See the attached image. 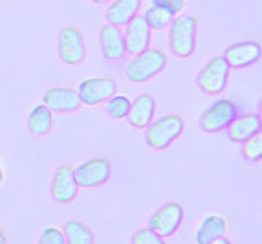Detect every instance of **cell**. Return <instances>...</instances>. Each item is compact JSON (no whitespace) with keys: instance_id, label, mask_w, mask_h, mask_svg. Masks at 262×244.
I'll return each mask as SVG.
<instances>
[{"instance_id":"cell-10","label":"cell","mask_w":262,"mask_h":244,"mask_svg":"<svg viewBox=\"0 0 262 244\" xmlns=\"http://www.w3.org/2000/svg\"><path fill=\"white\" fill-rule=\"evenodd\" d=\"M123 39H125V48L128 54H138L147 50L151 45V30L146 25L143 15H136L131 18L123 31Z\"/></svg>"},{"instance_id":"cell-6","label":"cell","mask_w":262,"mask_h":244,"mask_svg":"<svg viewBox=\"0 0 262 244\" xmlns=\"http://www.w3.org/2000/svg\"><path fill=\"white\" fill-rule=\"evenodd\" d=\"M229 64L223 56H216V58L210 59L200 71L199 77H196V85L202 88L205 94H220L226 88L228 77H229Z\"/></svg>"},{"instance_id":"cell-1","label":"cell","mask_w":262,"mask_h":244,"mask_svg":"<svg viewBox=\"0 0 262 244\" xmlns=\"http://www.w3.org/2000/svg\"><path fill=\"white\" fill-rule=\"evenodd\" d=\"M169 62L167 54L158 48H147L143 53L135 54V58L126 66V79L133 84H144L154 79L166 69Z\"/></svg>"},{"instance_id":"cell-3","label":"cell","mask_w":262,"mask_h":244,"mask_svg":"<svg viewBox=\"0 0 262 244\" xmlns=\"http://www.w3.org/2000/svg\"><path fill=\"white\" fill-rule=\"evenodd\" d=\"M146 128V144L151 149L164 151L184 133L185 121L177 113H170L151 121Z\"/></svg>"},{"instance_id":"cell-11","label":"cell","mask_w":262,"mask_h":244,"mask_svg":"<svg viewBox=\"0 0 262 244\" xmlns=\"http://www.w3.org/2000/svg\"><path fill=\"white\" fill-rule=\"evenodd\" d=\"M43 105L53 113H69L82 107L79 94L72 87H51L43 94Z\"/></svg>"},{"instance_id":"cell-20","label":"cell","mask_w":262,"mask_h":244,"mask_svg":"<svg viewBox=\"0 0 262 244\" xmlns=\"http://www.w3.org/2000/svg\"><path fill=\"white\" fill-rule=\"evenodd\" d=\"M66 244H94V233L79 219H69L64 225Z\"/></svg>"},{"instance_id":"cell-22","label":"cell","mask_w":262,"mask_h":244,"mask_svg":"<svg viewBox=\"0 0 262 244\" xmlns=\"http://www.w3.org/2000/svg\"><path fill=\"white\" fill-rule=\"evenodd\" d=\"M131 107V100L125 95H117L115 94L113 97H110L106 100V115H108L112 120H123L128 117V112Z\"/></svg>"},{"instance_id":"cell-21","label":"cell","mask_w":262,"mask_h":244,"mask_svg":"<svg viewBox=\"0 0 262 244\" xmlns=\"http://www.w3.org/2000/svg\"><path fill=\"white\" fill-rule=\"evenodd\" d=\"M174 17L176 15H172L166 9H161V7H156V5H151L143 15V18L146 21V25L149 27V30H156V31L167 28Z\"/></svg>"},{"instance_id":"cell-8","label":"cell","mask_w":262,"mask_h":244,"mask_svg":"<svg viewBox=\"0 0 262 244\" xmlns=\"http://www.w3.org/2000/svg\"><path fill=\"white\" fill-rule=\"evenodd\" d=\"M237 113V105L233 100H218L200 117V128L205 133H220L229 126Z\"/></svg>"},{"instance_id":"cell-17","label":"cell","mask_w":262,"mask_h":244,"mask_svg":"<svg viewBox=\"0 0 262 244\" xmlns=\"http://www.w3.org/2000/svg\"><path fill=\"white\" fill-rule=\"evenodd\" d=\"M141 4L143 0H112L105 12L106 23L118 28L125 27L131 18H135L139 13Z\"/></svg>"},{"instance_id":"cell-9","label":"cell","mask_w":262,"mask_h":244,"mask_svg":"<svg viewBox=\"0 0 262 244\" xmlns=\"http://www.w3.org/2000/svg\"><path fill=\"white\" fill-rule=\"evenodd\" d=\"M184 219V208L176 202L162 205L149 219V230L161 238H170L180 228Z\"/></svg>"},{"instance_id":"cell-29","label":"cell","mask_w":262,"mask_h":244,"mask_svg":"<svg viewBox=\"0 0 262 244\" xmlns=\"http://www.w3.org/2000/svg\"><path fill=\"white\" fill-rule=\"evenodd\" d=\"M213 244H231V242H229L226 238H225V236H223V238H220V239H216L215 242H213Z\"/></svg>"},{"instance_id":"cell-28","label":"cell","mask_w":262,"mask_h":244,"mask_svg":"<svg viewBox=\"0 0 262 244\" xmlns=\"http://www.w3.org/2000/svg\"><path fill=\"white\" fill-rule=\"evenodd\" d=\"M92 4H97V5H105V4H110L112 0H90Z\"/></svg>"},{"instance_id":"cell-18","label":"cell","mask_w":262,"mask_h":244,"mask_svg":"<svg viewBox=\"0 0 262 244\" xmlns=\"http://www.w3.org/2000/svg\"><path fill=\"white\" fill-rule=\"evenodd\" d=\"M27 126L35 136H45L54 126V115L46 105H35L27 118Z\"/></svg>"},{"instance_id":"cell-15","label":"cell","mask_w":262,"mask_h":244,"mask_svg":"<svg viewBox=\"0 0 262 244\" xmlns=\"http://www.w3.org/2000/svg\"><path fill=\"white\" fill-rule=\"evenodd\" d=\"M257 133H260V117L257 113H248L241 117L237 115L226 128L228 140L237 144H243Z\"/></svg>"},{"instance_id":"cell-13","label":"cell","mask_w":262,"mask_h":244,"mask_svg":"<svg viewBox=\"0 0 262 244\" xmlns=\"http://www.w3.org/2000/svg\"><path fill=\"white\" fill-rule=\"evenodd\" d=\"M262 56V48L257 41H243L231 45L225 51L223 58L233 69H243L256 64Z\"/></svg>"},{"instance_id":"cell-2","label":"cell","mask_w":262,"mask_h":244,"mask_svg":"<svg viewBox=\"0 0 262 244\" xmlns=\"http://www.w3.org/2000/svg\"><path fill=\"white\" fill-rule=\"evenodd\" d=\"M199 21L193 15H177L169 23V46L177 58H190L196 48Z\"/></svg>"},{"instance_id":"cell-27","label":"cell","mask_w":262,"mask_h":244,"mask_svg":"<svg viewBox=\"0 0 262 244\" xmlns=\"http://www.w3.org/2000/svg\"><path fill=\"white\" fill-rule=\"evenodd\" d=\"M0 244H7V234L2 226H0Z\"/></svg>"},{"instance_id":"cell-25","label":"cell","mask_w":262,"mask_h":244,"mask_svg":"<svg viewBox=\"0 0 262 244\" xmlns=\"http://www.w3.org/2000/svg\"><path fill=\"white\" fill-rule=\"evenodd\" d=\"M38 244H66L64 234L54 226L46 228V230L43 231V234H41Z\"/></svg>"},{"instance_id":"cell-4","label":"cell","mask_w":262,"mask_h":244,"mask_svg":"<svg viewBox=\"0 0 262 244\" xmlns=\"http://www.w3.org/2000/svg\"><path fill=\"white\" fill-rule=\"evenodd\" d=\"M57 56L66 66H79L85 61L87 45L79 27H64L57 35Z\"/></svg>"},{"instance_id":"cell-19","label":"cell","mask_w":262,"mask_h":244,"mask_svg":"<svg viewBox=\"0 0 262 244\" xmlns=\"http://www.w3.org/2000/svg\"><path fill=\"white\" fill-rule=\"evenodd\" d=\"M228 231V223L221 216H207L196 230V244H213L223 238Z\"/></svg>"},{"instance_id":"cell-7","label":"cell","mask_w":262,"mask_h":244,"mask_svg":"<svg viewBox=\"0 0 262 244\" xmlns=\"http://www.w3.org/2000/svg\"><path fill=\"white\" fill-rule=\"evenodd\" d=\"M112 177V164L105 158H94L74 169V179L79 189H92L103 185Z\"/></svg>"},{"instance_id":"cell-23","label":"cell","mask_w":262,"mask_h":244,"mask_svg":"<svg viewBox=\"0 0 262 244\" xmlns=\"http://www.w3.org/2000/svg\"><path fill=\"white\" fill-rule=\"evenodd\" d=\"M243 156L248 162H259L262 159V136L254 135L248 141L243 143Z\"/></svg>"},{"instance_id":"cell-16","label":"cell","mask_w":262,"mask_h":244,"mask_svg":"<svg viewBox=\"0 0 262 244\" xmlns=\"http://www.w3.org/2000/svg\"><path fill=\"white\" fill-rule=\"evenodd\" d=\"M156 112V100L149 94H141L131 102V107L128 112V123L133 128L143 129L151 123Z\"/></svg>"},{"instance_id":"cell-26","label":"cell","mask_w":262,"mask_h":244,"mask_svg":"<svg viewBox=\"0 0 262 244\" xmlns=\"http://www.w3.org/2000/svg\"><path fill=\"white\" fill-rule=\"evenodd\" d=\"M152 5L161 7V9H166L172 15L180 13L187 5V0H151Z\"/></svg>"},{"instance_id":"cell-24","label":"cell","mask_w":262,"mask_h":244,"mask_svg":"<svg viewBox=\"0 0 262 244\" xmlns=\"http://www.w3.org/2000/svg\"><path fill=\"white\" fill-rule=\"evenodd\" d=\"M131 244H166L164 238L156 234L149 228H143V230H138L133 238H131Z\"/></svg>"},{"instance_id":"cell-12","label":"cell","mask_w":262,"mask_h":244,"mask_svg":"<svg viewBox=\"0 0 262 244\" xmlns=\"http://www.w3.org/2000/svg\"><path fill=\"white\" fill-rule=\"evenodd\" d=\"M79 187L74 179V169L71 166H59L54 170L51 182V197L59 203H69L76 200Z\"/></svg>"},{"instance_id":"cell-5","label":"cell","mask_w":262,"mask_h":244,"mask_svg":"<svg viewBox=\"0 0 262 244\" xmlns=\"http://www.w3.org/2000/svg\"><path fill=\"white\" fill-rule=\"evenodd\" d=\"M79 94L80 103L85 107H97L106 102L117 94V82L112 77H87L80 80L79 87L76 88Z\"/></svg>"},{"instance_id":"cell-14","label":"cell","mask_w":262,"mask_h":244,"mask_svg":"<svg viewBox=\"0 0 262 244\" xmlns=\"http://www.w3.org/2000/svg\"><path fill=\"white\" fill-rule=\"evenodd\" d=\"M100 50L105 59L108 61H120L125 58L126 48L125 39H123V31L118 27H113L110 23H105L100 28Z\"/></svg>"},{"instance_id":"cell-30","label":"cell","mask_w":262,"mask_h":244,"mask_svg":"<svg viewBox=\"0 0 262 244\" xmlns=\"http://www.w3.org/2000/svg\"><path fill=\"white\" fill-rule=\"evenodd\" d=\"M4 182V169H2V166H0V184Z\"/></svg>"}]
</instances>
